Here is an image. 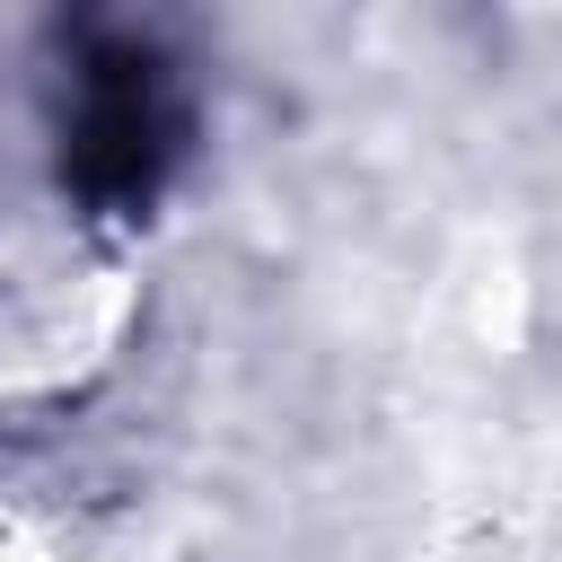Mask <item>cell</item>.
I'll use <instances>...</instances> for the list:
<instances>
[{
	"mask_svg": "<svg viewBox=\"0 0 562 562\" xmlns=\"http://www.w3.org/2000/svg\"><path fill=\"white\" fill-rule=\"evenodd\" d=\"M0 562H61V544H53L44 509H26V501H0Z\"/></svg>",
	"mask_w": 562,
	"mask_h": 562,
	"instance_id": "obj_1",
	"label": "cell"
}]
</instances>
